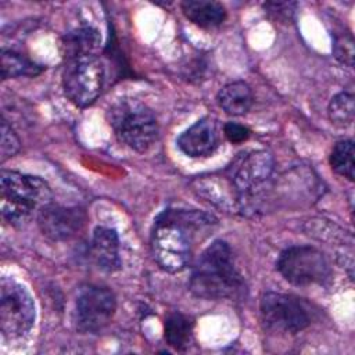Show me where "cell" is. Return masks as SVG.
<instances>
[{
    "mask_svg": "<svg viewBox=\"0 0 355 355\" xmlns=\"http://www.w3.org/2000/svg\"><path fill=\"white\" fill-rule=\"evenodd\" d=\"M216 219L197 209H165L154 220L150 247L154 261L166 272L186 269L193 258L201 233H207Z\"/></svg>",
    "mask_w": 355,
    "mask_h": 355,
    "instance_id": "cell-1",
    "label": "cell"
},
{
    "mask_svg": "<svg viewBox=\"0 0 355 355\" xmlns=\"http://www.w3.org/2000/svg\"><path fill=\"white\" fill-rule=\"evenodd\" d=\"M189 288L204 300H233L243 295L244 280L226 241L215 240L200 254L191 270Z\"/></svg>",
    "mask_w": 355,
    "mask_h": 355,
    "instance_id": "cell-2",
    "label": "cell"
},
{
    "mask_svg": "<svg viewBox=\"0 0 355 355\" xmlns=\"http://www.w3.org/2000/svg\"><path fill=\"white\" fill-rule=\"evenodd\" d=\"M51 190L43 179L15 171L1 172L0 209L10 225L26 226L44 207L51 204Z\"/></svg>",
    "mask_w": 355,
    "mask_h": 355,
    "instance_id": "cell-3",
    "label": "cell"
},
{
    "mask_svg": "<svg viewBox=\"0 0 355 355\" xmlns=\"http://www.w3.org/2000/svg\"><path fill=\"white\" fill-rule=\"evenodd\" d=\"M107 121L118 140L137 153H146L158 139L154 112L136 98H119L111 104Z\"/></svg>",
    "mask_w": 355,
    "mask_h": 355,
    "instance_id": "cell-4",
    "label": "cell"
},
{
    "mask_svg": "<svg viewBox=\"0 0 355 355\" xmlns=\"http://www.w3.org/2000/svg\"><path fill=\"white\" fill-rule=\"evenodd\" d=\"M104 67L97 55H85L65 61L62 72L64 93L76 107L92 105L103 92Z\"/></svg>",
    "mask_w": 355,
    "mask_h": 355,
    "instance_id": "cell-5",
    "label": "cell"
},
{
    "mask_svg": "<svg viewBox=\"0 0 355 355\" xmlns=\"http://www.w3.org/2000/svg\"><path fill=\"white\" fill-rule=\"evenodd\" d=\"M35 302L28 290L11 277L0 280V331L4 338L25 336L35 323Z\"/></svg>",
    "mask_w": 355,
    "mask_h": 355,
    "instance_id": "cell-6",
    "label": "cell"
},
{
    "mask_svg": "<svg viewBox=\"0 0 355 355\" xmlns=\"http://www.w3.org/2000/svg\"><path fill=\"white\" fill-rule=\"evenodd\" d=\"M273 168V157L263 150L241 154L226 168L223 176L232 186L240 209H243L266 180H269Z\"/></svg>",
    "mask_w": 355,
    "mask_h": 355,
    "instance_id": "cell-7",
    "label": "cell"
},
{
    "mask_svg": "<svg viewBox=\"0 0 355 355\" xmlns=\"http://www.w3.org/2000/svg\"><path fill=\"white\" fill-rule=\"evenodd\" d=\"M279 273L294 286L320 284L330 276V268L322 251L311 245H291L283 250L276 262Z\"/></svg>",
    "mask_w": 355,
    "mask_h": 355,
    "instance_id": "cell-8",
    "label": "cell"
},
{
    "mask_svg": "<svg viewBox=\"0 0 355 355\" xmlns=\"http://www.w3.org/2000/svg\"><path fill=\"white\" fill-rule=\"evenodd\" d=\"M263 324L277 333L295 334L309 326L311 318L304 304L294 295L268 291L259 304Z\"/></svg>",
    "mask_w": 355,
    "mask_h": 355,
    "instance_id": "cell-9",
    "label": "cell"
},
{
    "mask_svg": "<svg viewBox=\"0 0 355 355\" xmlns=\"http://www.w3.org/2000/svg\"><path fill=\"white\" fill-rule=\"evenodd\" d=\"M116 309L115 294L103 286H85L75 302V324L82 333H96L105 327Z\"/></svg>",
    "mask_w": 355,
    "mask_h": 355,
    "instance_id": "cell-10",
    "label": "cell"
},
{
    "mask_svg": "<svg viewBox=\"0 0 355 355\" xmlns=\"http://www.w3.org/2000/svg\"><path fill=\"white\" fill-rule=\"evenodd\" d=\"M86 222V214L76 207H62L49 204L37 215L42 233L54 240L64 241L76 236Z\"/></svg>",
    "mask_w": 355,
    "mask_h": 355,
    "instance_id": "cell-11",
    "label": "cell"
},
{
    "mask_svg": "<svg viewBox=\"0 0 355 355\" xmlns=\"http://www.w3.org/2000/svg\"><path fill=\"white\" fill-rule=\"evenodd\" d=\"M176 144L183 154L191 158L211 155L219 146L216 122L209 116L198 119L178 137Z\"/></svg>",
    "mask_w": 355,
    "mask_h": 355,
    "instance_id": "cell-12",
    "label": "cell"
},
{
    "mask_svg": "<svg viewBox=\"0 0 355 355\" xmlns=\"http://www.w3.org/2000/svg\"><path fill=\"white\" fill-rule=\"evenodd\" d=\"M92 258L103 272H116L122 266L119 257V239L114 229L97 226L92 237Z\"/></svg>",
    "mask_w": 355,
    "mask_h": 355,
    "instance_id": "cell-13",
    "label": "cell"
},
{
    "mask_svg": "<svg viewBox=\"0 0 355 355\" xmlns=\"http://www.w3.org/2000/svg\"><path fill=\"white\" fill-rule=\"evenodd\" d=\"M100 44L101 36L93 26H80L72 29L71 32L65 33L61 40V49L65 61L85 55H96Z\"/></svg>",
    "mask_w": 355,
    "mask_h": 355,
    "instance_id": "cell-14",
    "label": "cell"
},
{
    "mask_svg": "<svg viewBox=\"0 0 355 355\" xmlns=\"http://www.w3.org/2000/svg\"><path fill=\"white\" fill-rule=\"evenodd\" d=\"M219 107L232 116H241L250 111L254 103L251 87L243 80L225 85L216 96Z\"/></svg>",
    "mask_w": 355,
    "mask_h": 355,
    "instance_id": "cell-15",
    "label": "cell"
},
{
    "mask_svg": "<svg viewBox=\"0 0 355 355\" xmlns=\"http://www.w3.org/2000/svg\"><path fill=\"white\" fill-rule=\"evenodd\" d=\"M180 7L186 18L200 28L219 26L226 18L225 7L212 0H186Z\"/></svg>",
    "mask_w": 355,
    "mask_h": 355,
    "instance_id": "cell-16",
    "label": "cell"
},
{
    "mask_svg": "<svg viewBox=\"0 0 355 355\" xmlns=\"http://www.w3.org/2000/svg\"><path fill=\"white\" fill-rule=\"evenodd\" d=\"M165 341L176 351H184L193 340V320L180 312H173L165 319Z\"/></svg>",
    "mask_w": 355,
    "mask_h": 355,
    "instance_id": "cell-17",
    "label": "cell"
},
{
    "mask_svg": "<svg viewBox=\"0 0 355 355\" xmlns=\"http://www.w3.org/2000/svg\"><path fill=\"white\" fill-rule=\"evenodd\" d=\"M1 78H18V76H36L43 71L42 65L31 61L28 57L14 51V50H1Z\"/></svg>",
    "mask_w": 355,
    "mask_h": 355,
    "instance_id": "cell-18",
    "label": "cell"
},
{
    "mask_svg": "<svg viewBox=\"0 0 355 355\" xmlns=\"http://www.w3.org/2000/svg\"><path fill=\"white\" fill-rule=\"evenodd\" d=\"M355 147L351 139L338 140L330 153V166L340 176L347 178L349 182L354 180L355 176Z\"/></svg>",
    "mask_w": 355,
    "mask_h": 355,
    "instance_id": "cell-19",
    "label": "cell"
},
{
    "mask_svg": "<svg viewBox=\"0 0 355 355\" xmlns=\"http://www.w3.org/2000/svg\"><path fill=\"white\" fill-rule=\"evenodd\" d=\"M329 118L338 128H348L354 122L355 105L354 96L341 92L336 94L329 103Z\"/></svg>",
    "mask_w": 355,
    "mask_h": 355,
    "instance_id": "cell-20",
    "label": "cell"
},
{
    "mask_svg": "<svg viewBox=\"0 0 355 355\" xmlns=\"http://www.w3.org/2000/svg\"><path fill=\"white\" fill-rule=\"evenodd\" d=\"M1 141H0V159L1 162L7 161L8 158L14 157L19 150V139L12 130V128L7 123V121L1 119Z\"/></svg>",
    "mask_w": 355,
    "mask_h": 355,
    "instance_id": "cell-21",
    "label": "cell"
},
{
    "mask_svg": "<svg viewBox=\"0 0 355 355\" xmlns=\"http://www.w3.org/2000/svg\"><path fill=\"white\" fill-rule=\"evenodd\" d=\"M333 53L340 62L348 67L354 65V40L351 33L343 32L336 35L333 42Z\"/></svg>",
    "mask_w": 355,
    "mask_h": 355,
    "instance_id": "cell-22",
    "label": "cell"
},
{
    "mask_svg": "<svg viewBox=\"0 0 355 355\" xmlns=\"http://www.w3.org/2000/svg\"><path fill=\"white\" fill-rule=\"evenodd\" d=\"M223 133L226 136V139L233 143V144H239L245 141L250 137V129L245 128L244 125L236 123V122H227L223 126Z\"/></svg>",
    "mask_w": 355,
    "mask_h": 355,
    "instance_id": "cell-23",
    "label": "cell"
},
{
    "mask_svg": "<svg viewBox=\"0 0 355 355\" xmlns=\"http://www.w3.org/2000/svg\"><path fill=\"white\" fill-rule=\"evenodd\" d=\"M294 4L293 3H266L265 4V8L269 11V12H272V14H275V15H277V18L280 19V18H283V19H290L291 18V15H293V7Z\"/></svg>",
    "mask_w": 355,
    "mask_h": 355,
    "instance_id": "cell-24",
    "label": "cell"
}]
</instances>
